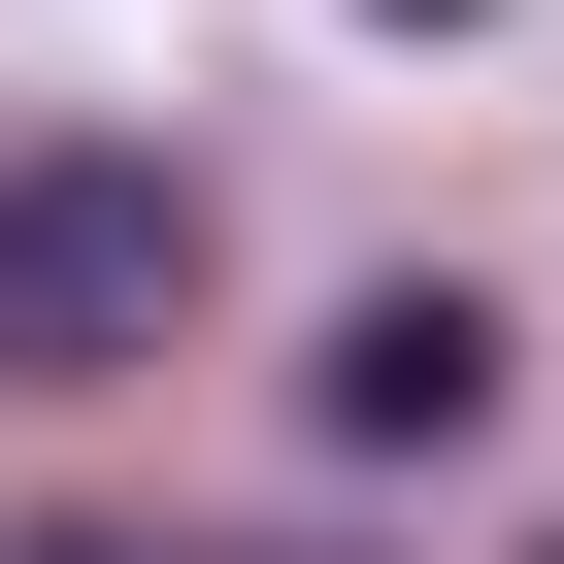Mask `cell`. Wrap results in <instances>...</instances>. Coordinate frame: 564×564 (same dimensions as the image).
<instances>
[{
  "mask_svg": "<svg viewBox=\"0 0 564 564\" xmlns=\"http://www.w3.org/2000/svg\"><path fill=\"white\" fill-rule=\"evenodd\" d=\"M300 399H333V465H465V432H498V300H333Z\"/></svg>",
  "mask_w": 564,
  "mask_h": 564,
  "instance_id": "obj_2",
  "label": "cell"
},
{
  "mask_svg": "<svg viewBox=\"0 0 564 564\" xmlns=\"http://www.w3.org/2000/svg\"><path fill=\"white\" fill-rule=\"evenodd\" d=\"M366 34H465V0H366Z\"/></svg>",
  "mask_w": 564,
  "mask_h": 564,
  "instance_id": "obj_4",
  "label": "cell"
},
{
  "mask_svg": "<svg viewBox=\"0 0 564 564\" xmlns=\"http://www.w3.org/2000/svg\"><path fill=\"white\" fill-rule=\"evenodd\" d=\"M166 300H199V199H166L133 133H0V399L166 366Z\"/></svg>",
  "mask_w": 564,
  "mask_h": 564,
  "instance_id": "obj_1",
  "label": "cell"
},
{
  "mask_svg": "<svg viewBox=\"0 0 564 564\" xmlns=\"http://www.w3.org/2000/svg\"><path fill=\"white\" fill-rule=\"evenodd\" d=\"M0 564H166V531H0Z\"/></svg>",
  "mask_w": 564,
  "mask_h": 564,
  "instance_id": "obj_3",
  "label": "cell"
}]
</instances>
